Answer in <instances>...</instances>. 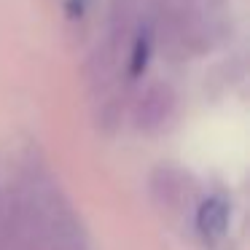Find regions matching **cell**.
<instances>
[{
  "label": "cell",
  "mask_w": 250,
  "mask_h": 250,
  "mask_svg": "<svg viewBox=\"0 0 250 250\" xmlns=\"http://www.w3.org/2000/svg\"><path fill=\"white\" fill-rule=\"evenodd\" d=\"M151 191L153 199L162 202L164 207H178L188 194V178L178 169H159L151 180Z\"/></svg>",
  "instance_id": "obj_3"
},
{
  "label": "cell",
  "mask_w": 250,
  "mask_h": 250,
  "mask_svg": "<svg viewBox=\"0 0 250 250\" xmlns=\"http://www.w3.org/2000/svg\"><path fill=\"white\" fill-rule=\"evenodd\" d=\"M223 33L218 0H164L162 41L169 54L194 57L212 49Z\"/></svg>",
  "instance_id": "obj_1"
},
{
  "label": "cell",
  "mask_w": 250,
  "mask_h": 250,
  "mask_svg": "<svg viewBox=\"0 0 250 250\" xmlns=\"http://www.w3.org/2000/svg\"><path fill=\"white\" fill-rule=\"evenodd\" d=\"M196 226L207 239H221L229 229V205L221 196H210L207 202H202L199 215H196Z\"/></svg>",
  "instance_id": "obj_4"
},
{
  "label": "cell",
  "mask_w": 250,
  "mask_h": 250,
  "mask_svg": "<svg viewBox=\"0 0 250 250\" xmlns=\"http://www.w3.org/2000/svg\"><path fill=\"white\" fill-rule=\"evenodd\" d=\"M175 105H178V100H175V92L169 83H164V81L151 83L135 105V126L143 132L162 129L172 119Z\"/></svg>",
  "instance_id": "obj_2"
}]
</instances>
